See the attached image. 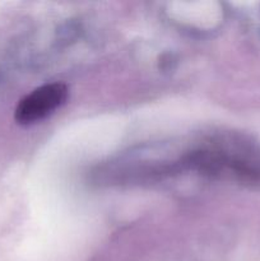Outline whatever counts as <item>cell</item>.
<instances>
[{
    "instance_id": "obj_1",
    "label": "cell",
    "mask_w": 260,
    "mask_h": 261,
    "mask_svg": "<svg viewBox=\"0 0 260 261\" xmlns=\"http://www.w3.org/2000/svg\"><path fill=\"white\" fill-rule=\"evenodd\" d=\"M66 97L68 88L65 84H43L20 99L15 109V120L23 125L40 121L64 105Z\"/></svg>"
}]
</instances>
